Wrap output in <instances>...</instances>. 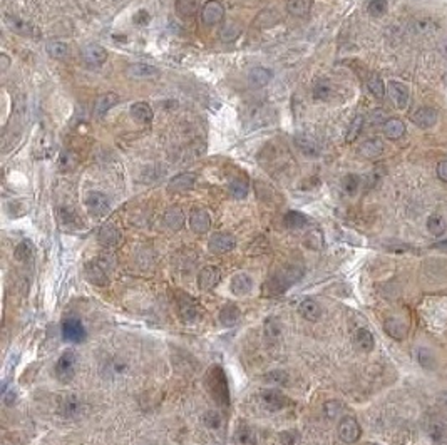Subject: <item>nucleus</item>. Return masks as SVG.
Listing matches in <instances>:
<instances>
[{"instance_id": "nucleus-1", "label": "nucleus", "mask_w": 447, "mask_h": 445, "mask_svg": "<svg viewBox=\"0 0 447 445\" xmlns=\"http://www.w3.org/2000/svg\"><path fill=\"white\" fill-rule=\"evenodd\" d=\"M204 385L206 390L209 392L211 399L221 408L230 407V387H228V378H226L225 370L219 365L211 366L206 371L204 376Z\"/></svg>"}, {"instance_id": "nucleus-2", "label": "nucleus", "mask_w": 447, "mask_h": 445, "mask_svg": "<svg viewBox=\"0 0 447 445\" xmlns=\"http://www.w3.org/2000/svg\"><path fill=\"white\" fill-rule=\"evenodd\" d=\"M302 276H303L302 266H297V265L287 266V268L278 271L276 275H273L270 280H266L265 291L268 295H280V293L288 290L293 283H297Z\"/></svg>"}, {"instance_id": "nucleus-3", "label": "nucleus", "mask_w": 447, "mask_h": 445, "mask_svg": "<svg viewBox=\"0 0 447 445\" xmlns=\"http://www.w3.org/2000/svg\"><path fill=\"white\" fill-rule=\"evenodd\" d=\"M55 376L62 384H67L76 375V353L74 350H66L55 362Z\"/></svg>"}, {"instance_id": "nucleus-4", "label": "nucleus", "mask_w": 447, "mask_h": 445, "mask_svg": "<svg viewBox=\"0 0 447 445\" xmlns=\"http://www.w3.org/2000/svg\"><path fill=\"white\" fill-rule=\"evenodd\" d=\"M62 337H64L66 342L82 343L84 340L87 338V332L81 320H77V318H67V320L62 323Z\"/></svg>"}, {"instance_id": "nucleus-5", "label": "nucleus", "mask_w": 447, "mask_h": 445, "mask_svg": "<svg viewBox=\"0 0 447 445\" xmlns=\"http://www.w3.org/2000/svg\"><path fill=\"white\" fill-rule=\"evenodd\" d=\"M86 208L92 216H104L111 209V203H109V198L104 193L91 191L86 196Z\"/></svg>"}, {"instance_id": "nucleus-6", "label": "nucleus", "mask_w": 447, "mask_h": 445, "mask_svg": "<svg viewBox=\"0 0 447 445\" xmlns=\"http://www.w3.org/2000/svg\"><path fill=\"white\" fill-rule=\"evenodd\" d=\"M362 435V428L354 417H344L339 422V437L345 443H355Z\"/></svg>"}, {"instance_id": "nucleus-7", "label": "nucleus", "mask_w": 447, "mask_h": 445, "mask_svg": "<svg viewBox=\"0 0 447 445\" xmlns=\"http://www.w3.org/2000/svg\"><path fill=\"white\" fill-rule=\"evenodd\" d=\"M203 22L208 25H216L225 19V7L219 0H208L201 7Z\"/></svg>"}, {"instance_id": "nucleus-8", "label": "nucleus", "mask_w": 447, "mask_h": 445, "mask_svg": "<svg viewBox=\"0 0 447 445\" xmlns=\"http://www.w3.org/2000/svg\"><path fill=\"white\" fill-rule=\"evenodd\" d=\"M209 251L211 253H218V255H223V253H228V251H231L236 246V239L233 234L230 233H214L211 238H209Z\"/></svg>"}, {"instance_id": "nucleus-9", "label": "nucleus", "mask_w": 447, "mask_h": 445, "mask_svg": "<svg viewBox=\"0 0 447 445\" xmlns=\"http://www.w3.org/2000/svg\"><path fill=\"white\" fill-rule=\"evenodd\" d=\"M82 59L87 66L99 67L107 60V50L99 44H89L82 49Z\"/></svg>"}, {"instance_id": "nucleus-10", "label": "nucleus", "mask_w": 447, "mask_h": 445, "mask_svg": "<svg viewBox=\"0 0 447 445\" xmlns=\"http://www.w3.org/2000/svg\"><path fill=\"white\" fill-rule=\"evenodd\" d=\"M178 313H180L181 320L185 323H193L194 320H198L199 308L196 303L193 301L191 296L181 295V298H178Z\"/></svg>"}, {"instance_id": "nucleus-11", "label": "nucleus", "mask_w": 447, "mask_h": 445, "mask_svg": "<svg viewBox=\"0 0 447 445\" xmlns=\"http://www.w3.org/2000/svg\"><path fill=\"white\" fill-rule=\"evenodd\" d=\"M293 143H295L297 148L302 151L307 158H318L320 153H322V151H320L318 143L308 134H303V133L297 134L295 138H293Z\"/></svg>"}, {"instance_id": "nucleus-12", "label": "nucleus", "mask_w": 447, "mask_h": 445, "mask_svg": "<svg viewBox=\"0 0 447 445\" xmlns=\"http://www.w3.org/2000/svg\"><path fill=\"white\" fill-rule=\"evenodd\" d=\"M189 226L196 234H204L209 231L211 228V219H209V214L201 208L193 209L191 214H189Z\"/></svg>"}, {"instance_id": "nucleus-13", "label": "nucleus", "mask_w": 447, "mask_h": 445, "mask_svg": "<svg viewBox=\"0 0 447 445\" xmlns=\"http://www.w3.org/2000/svg\"><path fill=\"white\" fill-rule=\"evenodd\" d=\"M219 280H221V273L216 266H204L198 276V286L199 290L209 291L219 283Z\"/></svg>"}, {"instance_id": "nucleus-14", "label": "nucleus", "mask_w": 447, "mask_h": 445, "mask_svg": "<svg viewBox=\"0 0 447 445\" xmlns=\"http://www.w3.org/2000/svg\"><path fill=\"white\" fill-rule=\"evenodd\" d=\"M261 402H263V405H265L268 410H271V412H278V410H282V408L290 405V400H288L283 394H280V392H276V390L261 392Z\"/></svg>"}, {"instance_id": "nucleus-15", "label": "nucleus", "mask_w": 447, "mask_h": 445, "mask_svg": "<svg viewBox=\"0 0 447 445\" xmlns=\"http://www.w3.org/2000/svg\"><path fill=\"white\" fill-rule=\"evenodd\" d=\"M387 89H388V96H390L394 104H396L399 109H406L409 104V87L406 86V84L390 81Z\"/></svg>"}, {"instance_id": "nucleus-16", "label": "nucleus", "mask_w": 447, "mask_h": 445, "mask_svg": "<svg viewBox=\"0 0 447 445\" xmlns=\"http://www.w3.org/2000/svg\"><path fill=\"white\" fill-rule=\"evenodd\" d=\"M412 122L420 129H430L437 122V111L432 107H420L412 114Z\"/></svg>"}, {"instance_id": "nucleus-17", "label": "nucleus", "mask_w": 447, "mask_h": 445, "mask_svg": "<svg viewBox=\"0 0 447 445\" xmlns=\"http://www.w3.org/2000/svg\"><path fill=\"white\" fill-rule=\"evenodd\" d=\"M196 182V174L194 172H181V174L175 176L167 184V191L170 193H185L189 191Z\"/></svg>"}, {"instance_id": "nucleus-18", "label": "nucleus", "mask_w": 447, "mask_h": 445, "mask_svg": "<svg viewBox=\"0 0 447 445\" xmlns=\"http://www.w3.org/2000/svg\"><path fill=\"white\" fill-rule=\"evenodd\" d=\"M230 290L236 296H246L251 290H253V280H251L250 275L238 273V275H235L233 278H231Z\"/></svg>"}, {"instance_id": "nucleus-19", "label": "nucleus", "mask_w": 447, "mask_h": 445, "mask_svg": "<svg viewBox=\"0 0 447 445\" xmlns=\"http://www.w3.org/2000/svg\"><path fill=\"white\" fill-rule=\"evenodd\" d=\"M121 101V97L116 92H106L102 96L97 97L96 104H94V114L97 117H102L104 114H107L114 106H118Z\"/></svg>"}, {"instance_id": "nucleus-20", "label": "nucleus", "mask_w": 447, "mask_h": 445, "mask_svg": "<svg viewBox=\"0 0 447 445\" xmlns=\"http://www.w3.org/2000/svg\"><path fill=\"white\" fill-rule=\"evenodd\" d=\"M126 74L129 77H134V79H146V77L157 76L159 74V69H157L156 66L146 64V62H134V64L128 66Z\"/></svg>"}, {"instance_id": "nucleus-21", "label": "nucleus", "mask_w": 447, "mask_h": 445, "mask_svg": "<svg viewBox=\"0 0 447 445\" xmlns=\"http://www.w3.org/2000/svg\"><path fill=\"white\" fill-rule=\"evenodd\" d=\"M59 412L66 418H77L79 413L82 412V402L76 395H67L62 399L59 405Z\"/></svg>"}, {"instance_id": "nucleus-22", "label": "nucleus", "mask_w": 447, "mask_h": 445, "mask_svg": "<svg viewBox=\"0 0 447 445\" xmlns=\"http://www.w3.org/2000/svg\"><path fill=\"white\" fill-rule=\"evenodd\" d=\"M129 114H131V117H133L134 121H138L141 124H149L152 121V117H154L152 107L144 101L134 102L129 109Z\"/></svg>"}, {"instance_id": "nucleus-23", "label": "nucleus", "mask_w": 447, "mask_h": 445, "mask_svg": "<svg viewBox=\"0 0 447 445\" xmlns=\"http://www.w3.org/2000/svg\"><path fill=\"white\" fill-rule=\"evenodd\" d=\"M185 221H186L185 213L178 206H173L164 213V224L170 229H173V231H180V229L185 226Z\"/></svg>"}, {"instance_id": "nucleus-24", "label": "nucleus", "mask_w": 447, "mask_h": 445, "mask_svg": "<svg viewBox=\"0 0 447 445\" xmlns=\"http://www.w3.org/2000/svg\"><path fill=\"white\" fill-rule=\"evenodd\" d=\"M298 313L307 322H317V320H320V316H322V308H320V305L315 300L307 298V300H303L302 303H300Z\"/></svg>"}, {"instance_id": "nucleus-25", "label": "nucleus", "mask_w": 447, "mask_h": 445, "mask_svg": "<svg viewBox=\"0 0 447 445\" xmlns=\"http://www.w3.org/2000/svg\"><path fill=\"white\" fill-rule=\"evenodd\" d=\"M271 77H273V72L265 69V67H255V69H251L248 72V82H250V86L251 87H256V89L268 86V84H270V81H271Z\"/></svg>"}, {"instance_id": "nucleus-26", "label": "nucleus", "mask_w": 447, "mask_h": 445, "mask_svg": "<svg viewBox=\"0 0 447 445\" xmlns=\"http://www.w3.org/2000/svg\"><path fill=\"white\" fill-rule=\"evenodd\" d=\"M383 134H385V138H388L390 141L401 139L402 136L406 134V124L397 117L387 119V121L383 122Z\"/></svg>"}, {"instance_id": "nucleus-27", "label": "nucleus", "mask_w": 447, "mask_h": 445, "mask_svg": "<svg viewBox=\"0 0 447 445\" xmlns=\"http://www.w3.org/2000/svg\"><path fill=\"white\" fill-rule=\"evenodd\" d=\"M359 153L367 159H377L378 156H382L383 153V143L378 138L367 139L365 143L360 146Z\"/></svg>"}, {"instance_id": "nucleus-28", "label": "nucleus", "mask_w": 447, "mask_h": 445, "mask_svg": "<svg viewBox=\"0 0 447 445\" xmlns=\"http://www.w3.org/2000/svg\"><path fill=\"white\" fill-rule=\"evenodd\" d=\"M97 239L104 246H116L121 241V233L114 224H104L97 234Z\"/></svg>"}, {"instance_id": "nucleus-29", "label": "nucleus", "mask_w": 447, "mask_h": 445, "mask_svg": "<svg viewBox=\"0 0 447 445\" xmlns=\"http://www.w3.org/2000/svg\"><path fill=\"white\" fill-rule=\"evenodd\" d=\"M86 276H87V280L91 281V283H94V285H97V286H104L107 283V273H106V270L102 268V266H99L97 263H91V265H87V268H86Z\"/></svg>"}, {"instance_id": "nucleus-30", "label": "nucleus", "mask_w": 447, "mask_h": 445, "mask_svg": "<svg viewBox=\"0 0 447 445\" xmlns=\"http://www.w3.org/2000/svg\"><path fill=\"white\" fill-rule=\"evenodd\" d=\"M312 5L313 0H287V10L295 17H307Z\"/></svg>"}, {"instance_id": "nucleus-31", "label": "nucleus", "mask_w": 447, "mask_h": 445, "mask_svg": "<svg viewBox=\"0 0 447 445\" xmlns=\"http://www.w3.org/2000/svg\"><path fill=\"white\" fill-rule=\"evenodd\" d=\"M355 345H357V348L362 350V352H372L373 347H375V340H373V335L369 332V330L360 328V330H357V333H355Z\"/></svg>"}, {"instance_id": "nucleus-32", "label": "nucleus", "mask_w": 447, "mask_h": 445, "mask_svg": "<svg viewBox=\"0 0 447 445\" xmlns=\"http://www.w3.org/2000/svg\"><path fill=\"white\" fill-rule=\"evenodd\" d=\"M240 308L233 305V303H228V305L223 306V310L219 311V322L225 327H233V325L240 320Z\"/></svg>"}, {"instance_id": "nucleus-33", "label": "nucleus", "mask_w": 447, "mask_h": 445, "mask_svg": "<svg viewBox=\"0 0 447 445\" xmlns=\"http://www.w3.org/2000/svg\"><path fill=\"white\" fill-rule=\"evenodd\" d=\"M45 52L52 57V59H66V57H69V54H71V47L64 44V42L52 40V42H47Z\"/></svg>"}, {"instance_id": "nucleus-34", "label": "nucleus", "mask_w": 447, "mask_h": 445, "mask_svg": "<svg viewBox=\"0 0 447 445\" xmlns=\"http://www.w3.org/2000/svg\"><path fill=\"white\" fill-rule=\"evenodd\" d=\"M283 223L290 229H302L308 224V218L300 211H288L283 218Z\"/></svg>"}, {"instance_id": "nucleus-35", "label": "nucleus", "mask_w": 447, "mask_h": 445, "mask_svg": "<svg viewBox=\"0 0 447 445\" xmlns=\"http://www.w3.org/2000/svg\"><path fill=\"white\" fill-rule=\"evenodd\" d=\"M199 10V0H176V12L180 17H193Z\"/></svg>"}, {"instance_id": "nucleus-36", "label": "nucleus", "mask_w": 447, "mask_h": 445, "mask_svg": "<svg viewBox=\"0 0 447 445\" xmlns=\"http://www.w3.org/2000/svg\"><path fill=\"white\" fill-rule=\"evenodd\" d=\"M385 332L388 337H392L394 340H402L407 333V327L401 320L390 318V320L385 322Z\"/></svg>"}, {"instance_id": "nucleus-37", "label": "nucleus", "mask_w": 447, "mask_h": 445, "mask_svg": "<svg viewBox=\"0 0 447 445\" xmlns=\"http://www.w3.org/2000/svg\"><path fill=\"white\" fill-rule=\"evenodd\" d=\"M427 229L432 236H437V238L442 236L447 229L445 219L440 216V214H432V216H429V219H427Z\"/></svg>"}, {"instance_id": "nucleus-38", "label": "nucleus", "mask_w": 447, "mask_h": 445, "mask_svg": "<svg viewBox=\"0 0 447 445\" xmlns=\"http://www.w3.org/2000/svg\"><path fill=\"white\" fill-rule=\"evenodd\" d=\"M367 87H369L373 97L383 99V96H385V86H383V81L378 74H370V77L367 79Z\"/></svg>"}, {"instance_id": "nucleus-39", "label": "nucleus", "mask_w": 447, "mask_h": 445, "mask_svg": "<svg viewBox=\"0 0 447 445\" xmlns=\"http://www.w3.org/2000/svg\"><path fill=\"white\" fill-rule=\"evenodd\" d=\"M235 438H236V442L241 443V445H256V442H258L256 432L250 427H240L238 432H236Z\"/></svg>"}, {"instance_id": "nucleus-40", "label": "nucleus", "mask_w": 447, "mask_h": 445, "mask_svg": "<svg viewBox=\"0 0 447 445\" xmlns=\"http://www.w3.org/2000/svg\"><path fill=\"white\" fill-rule=\"evenodd\" d=\"M32 255H34V246H32V243L29 241V239L20 241L14 249V256H15V260H17V261H27V260L32 258Z\"/></svg>"}, {"instance_id": "nucleus-41", "label": "nucleus", "mask_w": 447, "mask_h": 445, "mask_svg": "<svg viewBox=\"0 0 447 445\" xmlns=\"http://www.w3.org/2000/svg\"><path fill=\"white\" fill-rule=\"evenodd\" d=\"M415 358H417V362L422 368H435V357L429 348H417L415 350Z\"/></svg>"}, {"instance_id": "nucleus-42", "label": "nucleus", "mask_w": 447, "mask_h": 445, "mask_svg": "<svg viewBox=\"0 0 447 445\" xmlns=\"http://www.w3.org/2000/svg\"><path fill=\"white\" fill-rule=\"evenodd\" d=\"M362 128H364V116L357 114L350 122L349 133H347V143H354V141L359 138V134L362 133Z\"/></svg>"}, {"instance_id": "nucleus-43", "label": "nucleus", "mask_w": 447, "mask_h": 445, "mask_svg": "<svg viewBox=\"0 0 447 445\" xmlns=\"http://www.w3.org/2000/svg\"><path fill=\"white\" fill-rule=\"evenodd\" d=\"M230 195L235 198V200H243L248 195V184L243 179H235L231 181L230 184Z\"/></svg>"}, {"instance_id": "nucleus-44", "label": "nucleus", "mask_w": 447, "mask_h": 445, "mask_svg": "<svg viewBox=\"0 0 447 445\" xmlns=\"http://www.w3.org/2000/svg\"><path fill=\"white\" fill-rule=\"evenodd\" d=\"M388 2L387 0H370L369 5H367V12H369L372 17H380L387 12Z\"/></svg>"}, {"instance_id": "nucleus-45", "label": "nucleus", "mask_w": 447, "mask_h": 445, "mask_svg": "<svg viewBox=\"0 0 447 445\" xmlns=\"http://www.w3.org/2000/svg\"><path fill=\"white\" fill-rule=\"evenodd\" d=\"M330 92H332V87H330V82L328 81L322 79V81H318L317 84H315V87H313V97L318 99V101H325V99L330 96Z\"/></svg>"}, {"instance_id": "nucleus-46", "label": "nucleus", "mask_w": 447, "mask_h": 445, "mask_svg": "<svg viewBox=\"0 0 447 445\" xmlns=\"http://www.w3.org/2000/svg\"><path fill=\"white\" fill-rule=\"evenodd\" d=\"M342 186H344V191L347 195H355L360 186V177L357 174H347L344 179H342Z\"/></svg>"}, {"instance_id": "nucleus-47", "label": "nucleus", "mask_w": 447, "mask_h": 445, "mask_svg": "<svg viewBox=\"0 0 447 445\" xmlns=\"http://www.w3.org/2000/svg\"><path fill=\"white\" fill-rule=\"evenodd\" d=\"M240 34H241V27H240V25L235 24V22H230L228 25H225V27H223L221 34H219V37H221L225 42H231V40L238 39Z\"/></svg>"}, {"instance_id": "nucleus-48", "label": "nucleus", "mask_w": 447, "mask_h": 445, "mask_svg": "<svg viewBox=\"0 0 447 445\" xmlns=\"http://www.w3.org/2000/svg\"><path fill=\"white\" fill-rule=\"evenodd\" d=\"M323 412L328 418H339L342 413H344V405H342L339 400H328L327 404L323 405Z\"/></svg>"}, {"instance_id": "nucleus-49", "label": "nucleus", "mask_w": 447, "mask_h": 445, "mask_svg": "<svg viewBox=\"0 0 447 445\" xmlns=\"http://www.w3.org/2000/svg\"><path fill=\"white\" fill-rule=\"evenodd\" d=\"M203 422H204V425H206L208 428L214 430V428L221 427V415H219L218 412H214V410H209V412L204 413Z\"/></svg>"}, {"instance_id": "nucleus-50", "label": "nucleus", "mask_w": 447, "mask_h": 445, "mask_svg": "<svg viewBox=\"0 0 447 445\" xmlns=\"http://www.w3.org/2000/svg\"><path fill=\"white\" fill-rule=\"evenodd\" d=\"M280 440H282V445H300V440H302V435H300V432H298V430H295V428H292V430L282 432Z\"/></svg>"}, {"instance_id": "nucleus-51", "label": "nucleus", "mask_w": 447, "mask_h": 445, "mask_svg": "<svg viewBox=\"0 0 447 445\" xmlns=\"http://www.w3.org/2000/svg\"><path fill=\"white\" fill-rule=\"evenodd\" d=\"M266 380L275 385H288V382H290L288 380V373H285V371H282V370L270 371V373L266 375Z\"/></svg>"}, {"instance_id": "nucleus-52", "label": "nucleus", "mask_w": 447, "mask_h": 445, "mask_svg": "<svg viewBox=\"0 0 447 445\" xmlns=\"http://www.w3.org/2000/svg\"><path fill=\"white\" fill-rule=\"evenodd\" d=\"M265 330H266V337L270 338H278L280 337V325H278V322L275 320V318H268L266 320V325H265Z\"/></svg>"}, {"instance_id": "nucleus-53", "label": "nucleus", "mask_w": 447, "mask_h": 445, "mask_svg": "<svg viewBox=\"0 0 447 445\" xmlns=\"http://www.w3.org/2000/svg\"><path fill=\"white\" fill-rule=\"evenodd\" d=\"M447 435V428L444 425H440V423H435V425H432V428H430V437H432V440L435 442H440L442 438H445Z\"/></svg>"}, {"instance_id": "nucleus-54", "label": "nucleus", "mask_w": 447, "mask_h": 445, "mask_svg": "<svg viewBox=\"0 0 447 445\" xmlns=\"http://www.w3.org/2000/svg\"><path fill=\"white\" fill-rule=\"evenodd\" d=\"M133 20L136 25H141V27H143V25H148V22H149V14L146 12V10H139V12L133 17Z\"/></svg>"}, {"instance_id": "nucleus-55", "label": "nucleus", "mask_w": 447, "mask_h": 445, "mask_svg": "<svg viewBox=\"0 0 447 445\" xmlns=\"http://www.w3.org/2000/svg\"><path fill=\"white\" fill-rule=\"evenodd\" d=\"M437 176L440 181L447 182V161H440L437 164Z\"/></svg>"}, {"instance_id": "nucleus-56", "label": "nucleus", "mask_w": 447, "mask_h": 445, "mask_svg": "<svg viewBox=\"0 0 447 445\" xmlns=\"http://www.w3.org/2000/svg\"><path fill=\"white\" fill-rule=\"evenodd\" d=\"M0 60H2V64H0V66H2V72H5L10 66V59L5 54H2V55H0Z\"/></svg>"}, {"instance_id": "nucleus-57", "label": "nucleus", "mask_w": 447, "mask_h": 445, "mask_svg": "<svg viewBox=\"0 0 447 445\" xmlns=\"http://www.w3.org/2000/svg\"><path fill=\"white\" fill-rule=\"evenodd\" d=\"M14 400H15V394H7V392H4V402H5V405H10Z\"/></svg>"}, {"instance_id": "nucleus-58", "label": "nucleus", "mask_w": 447, "mask_h": 445, "mask_svg": "<svg viewBox=\"0 0 447 445\" xmlns=\"http://www.w3.org/2000/svg\"><path fill=\"white\" fill-rule=\"evenodd\" d=\"M435 248H442V249H445L447 248V241H440V243H437V244H434Z\"/></svg>"}, {"instance_id": "nucleus-59", "label": "nucleus", "mask_w": 447, "mask_h": 445, "mask_svg": "<svg viewBox=\"0 0 447 445\" xmlns=\"http://www.w3.org/2000/svg\"><path fill=\"white\" fill-rule=\"evenodd\" d=\"M367 445H378V443H367Z\"/></svg>"}]
</instances>
